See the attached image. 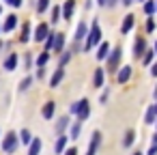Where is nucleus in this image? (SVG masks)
Listing matches in <instances>:
<instances>
[{
	"label": "nucleus",
	"mask_w": 157,
	"mask_h": 155,
	"mask_svg": "<svg viewBox=\"0 0 157 155\" xmlns=\"http://www.w3.org/2000/svg\"><path fill=\"white\" fill-rule=\"evenodd\" d=\"M69 112L78 116V123H82V121H86L88 114H90V101H88V99H80V101H75V103L69 106Z\"/></svg>",
	"instance_id": "obj_1"
},
{
	"label": "nucleus",
	"mask_w": 157,
	"mask_h": 155,
	"mask_svg": "<svg viewBox=\"0 0 157 155\" xmlns=\"http://www.w3.org/2000/svg\"><path fill=\"white\" fill-rule=\"evenodd\" d=\"M101 41V28H99V22L95 20L93 26H90V33L86 35V43H84V52H90L97 43Z\"/></svg>",
	"instance_id": "obj_2"
},
{
	"label": "nucleus",
	"mask_w": 157,
	"mask_h": 155,
	"mask_svg": "<svg viewBox=\"0 0 157 155\" xmlns=\"http://www.w3.org/2000/svg\"><path fill=\"white\" fill-rule=\"evenodd\" d=\"M121 56H123V50H121V48L110 50V54H108V73H116V71H118Z\"/></svg>",
	"instance_id": "obj_3"
},
{
	"label": "nucleus",
	"mask_w": 157,
	"mask_h": 155,
	"mask_svg": "<svg viewBox=\"0 0 157 155\" xmlns=\"http://www.w3.org/2000/svg\"><path fill=\"white\" fill-rule=\"evenodd\" d=\"M17 134L15 131H9L7 136H5V140H2V151L5 153H15L17 151Z\"/></svg>",
	"instance_id": "obj_4"
},
{
	"label": "nucleus",
	"mask_w": 157,
	"mask_h": 155,
	"mask_svg": "<svg viewBox=\"0 0 157 155\" xmlns=\"http://www.w3.org/2000/svg\"><path fill=\"white\" fill-rule=\"evenodd\" d=\"M48 35H50V26L41 22V24L35 28V35H33V39L39 43V41H45V39H48Z\"/></svg>",
	"instance_id": "obj_5"
},
{
	"label": "nucleus",
	"mask_w": 157,
	"mask_h": 155,
	"mask_svg": "<svg viewBox=\"0 0 157 155\" xmlns=\"http://www.w3.org/2000/svg\"><path fill=\"white\" fill-rule=\"evenodd\" d=\"M52 50L56 54H60L65 50V33H56L54 35V41H52Z\"/></svg>",
	"instance_id": "obj_6"
},
{
	"label": "nucleus",
	"mask_w": 157,
	"mask_h": 155,
	"mask_svg": "<svg viewBox=\"0 0 157 155\" xmlns=\"http://www.w3.org/2000/svg\"><path fill=\"white\" fill-rule=\"evenodd\" d=\"M15 26H17V15H15V13H11V15H7V20H5V24H2V26H0V30L11 33Z\"/></svg>",
	"instance_id": "obj_7"
},
{
	"label": "nucleus",
	"mask_w": 157,
	"mask_h": 155,
	"mask_svg": "<svg viewBox=\"0 0 157 155\" xmlns=\"http://www.w3.org/2000/svg\"><path fill=\"white\" fill-rule=\"evenodd\" d=\"M99 144H101V131H93V140L88 144V155H95L97 149H99Z\"/></svg>",
	"instance_id": "obj_8"
},
{
	"label": "nucleus",
	"mask_w": 157,
	"mask_h": 155,
	"mask_svg": "<svg viewBox=\"0 0 157 155\" xmlns=\"http://www.w3.org/2000/svg\"><path fill=\"white\" fill-rule=\"evenodd\" d=\"M73 11H75V0H67L65 7H63V20H71L73 17Z\"/></svg>",
	"instance_id": "obj_9"
},
{
	"label": "nucleus",
	"mask_w": 157,
	"mask_h": 155,
	"mask_svg": "<svg viewBox=\"0 0 157 155\" xmlns=\"http://www.w3.org/2000/svg\"><path fill=\"white\" fill-rule=\"evenodd\" d=\"M2 67H5V71H13V69L17 67V54H15V52H11V54L5 58Z\"/></svg>",
	"instance_id": "obj_10"
},
{
	"label": "nucleus",
	"mask_w": 157,
	"mask_h": 155,
	"mask_svg": "<svg viewBox=\"0 0 157 155\" xmlns=\"http://www.w3.org/2000/svg\"><path fill=\"white\" fill-rule=\"evenodd\" d=\"M118 69H121V71H118V76H116L118 84L129 82V78H131V67H129V65H125V67H118Z\"/></svg>",
	"instance_id": "obj_11"
},
{
	"label": "nucleus",
	"mask_w": 157,
	"mask_h": 155,
	"mask_svg": "<svg viewBox=\"0 0 157 155\" xmlns=\"http://www.w3.org/2000/svg\"><path fill=\"white\" fill-rule=\"evenodd\" d=\"M63 78H65V69H63V67H58V69L52 73V78H50V86H52V88H56V86L63 82Z\"/></svg>",
	"instance_id": "obj_12"
},
{
	"label": "nucleus",
	"mask_w": 157,
	"mask_h": 155,
	"mask_svg": "<svg viewBox=\"0 0 157 155\" xmlns=\"http://www.w3.org/2000/svg\"><path fill=\"white\" fill-rule=\"evenodd\" d=\"M103 76H105V69L97 67L95 73H93V86H95V88H101V86H103Z\"/></svg>",
	"instance_id": "obj_13"
},
{
	"label": "nucleus",
	"mask_w": 157,
	"mask_h": 155,
	"mask_svg": "<svg viewBox=\"0 0 157 155\" xmlns=\"http://www.w3.org/2000/svg\"><path fill=\"white\" fill-rule=\"evenodd\" d=\"M41 149H43L41 138H33V140H30V146H28V155H39Z\"/></svg>",
	"instance_id": "obj_14"
},
{
	"label": "nucleus",
	"mask_w": 157,
	"mask_h": 155,
	"mask_svg": "<svg viewBox=\"0 0 157 155\" xmlns=\"http://www.w3.org/2000/svg\"><path fill=\"white\" fill-rule=\"evenodd\" d=\"M86 35H88V26H86V22H80L78 24V28H75V41H82V39H86Z\"/></svg>",
	"instance_id": "obj_15"
},
{
	"label": "nucleus",
	"mask_w": 157,
	"mask_h": 155,
	"mask_svg": "<svg viewBox=\"0 0 157 155\" xmlns=\"http://www.w3.org/2000/svg\"><path fill=\"white\" fill-rule=\"evenodd\" d=\"M144 52H146V41L140 37V39L136 41V45H133V56H136V58H142Z\"/></svg>",
	"instance_id": "obj_16"
},
{
	"label": "nucleus",
	"mask_w": 157,
	"mask_h": 155,
	"mask_svg": "<svg viewBox=\"0 0 157 155\" xmlns=\"http://www.w3.org/2000/svg\"><path fill=\"white\" fill-rule=\"evenodd\" d=\"M110 50H112V48H110V43H108V41H101V43H99L97 58H99V60H105V58H108V54H110Z\"/></svg>",
	"instance_id": "obj_17"
},
{
	"label": "nucleus",
	"mask_w": 157,
	"mask_h": 155,
	"mask_svg": "<svg viewBox=\"0 0 157 155\" xmlns=\"http://www.w3.org/2000/svg\"><path fill=\"white\" fill-rule=\"evenodd\" d=\"M133 140H136V131H133V129H127V131H125V136H123V146H125V149H129V146L133 144Z\"/></svg>",
	"instance_id": "obj_18"
},
{
	"label": "nucleus",
	"mask_w": 157,
	"mask_h": 155,
	"mask_svg": "<svg viewBox=\"0 0 157 155\" xmlns=\"http://www.w3.org/2000/svg\"><path fill=\"white\" fill-rule=\"evenodd\" d=\"M131 28H133V15H127V17L123 20V24H121V33H123V35H127Z\"/></svg>",
	"instance_id": "obj_19"
},
{
	"label": "nucleus",
	"mask_w": 157,
	"mask_h": 155,
	"mask_svg": "<svg viewBox=\"0 0 157 155\" xmlns=\"http://www.w3.org/2000/svg\"><path fill=\"white\" fill-rule=\"evenodd\" d=\"M69 127V116H60L58 118V123H56V134L58 136H63V131Z\"/></svg>",
	"instance_id": "obj_20"
},
{
	"label": "nucleus",
	"mask_w": 157,
	"mask_h": 155,
	"mask_svg": "<svg viewBox=\"0 0 157 155\" xmlns=\"http://www.w3.org/2000/svg\"><path fill=\"white\" fill-rule=\"evenodd\" d=\"M67 140H69L67 136H58V138H56V142H54V151H56V153H63V151H65V146H67Z\"/></svg>",
	"instance_id": "obj_21"
},
{
	"label": "nucleus",
	"mask_w": 157,
	"mask_h": 155,
	"mask_svg": "<svg viewBox=\"0 0 157 155\" xmlns=\"http://www.w3.org/2000/svg\"><path fill=\"white\" fill-rule=\"evenodd\" d=\"M54 110H56V101H48V103L43 106V116H45V118H52V116H54Z\"/></svg>",
	"instance_id": "obj_22"
},
{
	"label": "nucleus",
	"mask_w": 157,
	"mask_h": 155,
	"mask_svg": "<svg viewBox=\"0 0 157 155\" xmlns=\"http://www.w3.org/2000/svg\"><path fill=\"white\" fill-rule=\"evenodd\" d=\"M155 121H157V112H155V108L151 106V108L146 110V114H144V123H146V125H153Z\"/></svg>",
	"instance_id": "obj_23"
},
{
	"label": "nucleus",
	"mask_w": 157,
	"mask_h": 155,
	"mask_svg": "<svg viewBox=\"0 0 157 155\" xmlns=\"http://www.w3.org/2000/svg\"><path fill=\"white\" fill-rule=\"evenodd\" d=\"M17 140H20L22 144H30V140H33V136H30V131H28V129H22V131L17 134Z\"/></svg>",
	"instance_id": "obj_24"
},
{
	"label": "nucleus",
	"mask_w": 157,
	"mask_h": 155,
	"mask_svg": "<svg viewBox=\"0 0 157 155\" xmlns=\"http://www.w3.org/2000/svg\"><path fill=\"white\" fill-rule=\"evenodd\" d=\"M71 56H73V50H63V56H60V67L65 69V65L71 60Z\"/></svg>",
	"instance_id": "obj_25"
},
{
	"label": "nucleus",
	"mask_w": 157,
	"mask_h": 155,
	"mask_svg": "<svg viewBox=\"0 0 157 155\" xmlns=\"http://www.w3.org/2000/svg\"><path fill=\"white\" fill-rule=\"evenodd\" d=\"M30 39V24H24V28H22V35H20V41L22 43H26Z\"/></svg>",
	"instance_id": "obj_26"
},
{
	"label": "nucleus",
	"mask_w": 157,
	"mask_h": 155,
	"mask_svg": "<svg viewBox=\"0 0 157 155\" xmlns=\"http://www.w3.org/2000/svg\"><path fill=\"white\" fill-rule=\"evenodd\" d=\"M153 56H155V52H153V50H146V52L142 54V63H144V65H151V63H153Z\"/></svg>",
	"instance_id": "obj_27"
},
{
	"label": "nucleus",
	"mask_w": 157,
	"mask_h": 155,
	"mask_svg": "<svg viewBox=\"0 0 157 155\" xmlns=\"http://www.w3.org/2000/svg\"><path fill=\"white\" fill-rule=\"evenodd\" d=\"M80 131H82V123H78V121H75V123L71 125V138L75 140V138L80 136Z\"/></svg>",
	"instance_id": "obj_28"
},
{
	"label": "nucleus",
	"mask_w": 157,
	"mask_h": 155,
	"mask_svg": "<svg viewBox=\"0 0 157 155\" xmlns=\"http://www.w3.org/2000/svg\"><path fill=\"white\" fill-rule=\"evenodd\" d=\"M48 60H50V54H48V52H43V54L37 58V67H45V63H48Z\"/></svg>",
	"instance_id": "obj_29"
},
{
	"label": "nucleus",
	"mask_w": 157,
	"mask_h": 155,
	"mask_svg": "<svg viewBox=\"0 0 157 155\" xmlns=\"http://www.w3.org/2000/svg\"><path fill=\"white\" fill-rule=\"evenodd\" d=\"M30 84H33V78H24L22 82H20V91L24 93V91H28L30 88Z\"/></svg>",
	"instance_id": "obj_30"
},
{
	"label": "nucleus",
	"mask_w": 157,
	"mask_h": 155,
	"mask_svg": "<svg viewBox=\"0 0 157 155\" xmlns=\"http://www.w3.org/2000/svg\"><path fill=\"white\" fill-rule=\"evenodd\" d=\"M48 7H50V0H39L37 2V13H43Z\"/></svg>",
	"instance_id": "obj_31"
},
{
	"label": "nucleus",
	"mask_w": 157,
	"mask_h": 155,
	"mask_svg": "<svg viewBox=\"0 0 157 155\" xmlns=\"http://www.w3.org/2000/svg\"><path fill=\"white\" fill-rule=\"evenodd\" d=\"M144 11H146V15H151L155 11V2H153V0H144Z\"/></svg>",
	"instance_id": "obj_32"
},
{
	"label": "nucleus",
	"mask_w": 157,
	"mask_h": 155,
	"mask_svg": "<svg viewBox=\"0 0 157 155\" xmlns=\"http://www.w3.org/2000/svg\"><path fill=\"white\" fill-rule=\"evenodd\" d=\"M58 20H60V7H58V5H56V7H54V9H52V22H54V24H56V22H58Z\"/></svg>",
	"instance_id": "obj_33"
},
{
	"label": "nucleus",
	"mask_w": 157,
	"mask_h": 155,
	"mask_svg": "<svg viewBox=\"0 0 157 155\" xmlns=\"http://www.w3.org/2000/svg\"><path fill=\"white\" fill-rule=\"evenodd\" d=\"M7 5H11V7H15V9H20L22 5H24V0H5Z\"/></svg>",
	"instance_id": "obj_34"
},
{
	"label": "nucleus",
	"mask_w": 157,
	"mask_h": 155,
	"mask_svg": "<svg viewBox=\"0 0 157 155\" xmlns=\"http://www.w3.org/2000/svg\"><path fill=\"white\" fill-rule=\"evenodd\" d=\"M146 30H148V33L155 30V20H153V17H148V22H146Z\"/></svg>",
	"instance_id": "obj_35"
},
{
	"label": "nucleus",
	"mask_w": 157,
	"mask_h": 155,
	"mask_svg": "<svg viewBox=\"0 0 157 155\" xmlns=\"http://www.w3.org/2000/svg\"><path fill=\"white\" fill-rule=\"evenodd\" d=\"M121 2V0H105V7H110V9H114L116 5Z\"/></svg>",
	"instance_id": "obj_36"
},
{
	"label": "nucleus",
	"mask_w": 157,
	"mask_h": 155,
	"mask_svg": "<svg viewBox=\"0 0 157 155\" xmlns=\"http://www.w3.org/2000/svg\"><path fill=\"white\" fill-rule=\"evenodd\" d=\"M108 97H110V88L101 93V103H105V101H108Z\"/></svg>",
	"instance_id": "obj_37"
},
{
	"label": "nucleus",
	"mask_w": 157,
	"mask_h": 155,
	"mask_svg": "<svg viewBox=\"0 0 157 155\" xmlns=\"http://www.w3.org/2000/svg\"><path fill=\"white\" fill-rule=\"evenodd\" d=\"M63 153H65V155H78V149L73 146V149H67V151H63Z\"/></svg>",
	"instance_id": "obj_38"
},
{
	"label": "nucleus",
	"mask_w": 157,
	"mask_h": 155,
	"mask_svg": "<svg viewBox=\"0 0 157 155\" xmlns=\"http://www.w3.org/2000/svg\"><path fill=\"white\" fill-rule=\"evenodd\" d=\"M43 76H45V71H43V67H37V78H39V80H41V78H43Z\"/></svg>",
	"instance_id": "obj_39"
},
{
	"label": "nucleus",
	"mask_w": 157,
	"mask_h": 155,
	"mask_svg": "<svg viewBox=\"0 0 157 155\" xmlns=\"http://www.w3.org/2000/svg\"><path fill=\"white\" fill-rule=\"evenodd\" d=\"M148 155H157V144H153V146L148 149Z\"/></svg>",
	"instance_id": "obj_40"
},
{
	"label": "nucleus",
	"mask_w": 157,
	"mask_h": 155,
	"mask_svg": "<svg viewBox=\"0 0 157 155\" xmlns=\"http://www.w3.org/2000/svg\"><path fill=\"white\" fill-rule=\"evenodd\" d=\"M151 76L157 78V63H153V67H151Z\"/></svg>",
	"instance_id": "obj_41"
},
{
	"label": "nucleus",
	"mask_w": 157,
	"mask_h": 155,
	"mask_svg": "<svg viewBox=\"0 0 157 155\" xmlns=\"http://www.w3.org/2000/svg\"><path fill=\"white\" fill-rule=\"evenodd\" d=\"M121 2H123V5H125V7H129V5H131V2H133V0H121Z\"/></svg>",
	"instance_id": "obj_42"
},
{
	"label": "nucleus",
	"mask_w": 157,
	"mask_h": 155,
	"mask_svg": "<svg viewBox=\"0 0 157 155\" xmlns=\"http://www.w3.org/2000/svg\"><path fill=\"white\" fill-rule=\"evenodd\" d=\"M97 5L99 7H105V0H97Z\"/></svg>",
	"instance_id": "obj_43"
},
{
	"label": "nucleus",
	"mask_w": 157,
	"mask_h": 155,
	"mask_svg": "<svg viewBox=\"0 0 157 155\" xmlns=\"http://www.w3.org/2000/svg\"><path fill=\"white\" fill-rule=\"evenodd\" d=\"M133 155H144V153H142V151H136V153H133Z\"/></svg>",
	"instance_id": "obj_44"
},
{
	"label": "nucleus",
	"mask_w": 157,
	"mask_h": 155,
	"mask_svg": "<svg viewBox=\"0 0 157 155\" xmlns=\"http://www.w3.org/2000/svg\"><path fill=\"white\" fill-rule=\"evenodd\" d=\"M2 48H5V43H2V41H0V50H2Z\"/></svg>",
	"instance_id": "obj_45"
},
{
	"label": "nucleus",
	"mask_w": 157,
	"mask_h": 155,
	"mask_svg": "<svg viewBox=\"0 0 157 155\" xmlns=\"http://www.w3.org/2000/svg\"><path fill=\"white\" fill-rule=\"evenodd\" d=\"M153 95H155V99H157V88H155V93H153Z\"/></svg>",
	"instance_id": "obj_46"
},
{
	"label": "nucleus",
	"mask_w": 157,
	"mask_h": 155,
	"mask_svg": "<svg viewBox=\"0 0 157 155\" xmlns=\"http://www.w3.org/2000/svg\"><path fill=\"white\" fill-rule=\"evenodd\" d=\"M153 52H155V54H157V43H155V50H153Z\"/></svg>",
	"instance_id": "obj_47"
},
{
	"label": "nucleus",
	"mask_w": 157,
	"mask_h": 155,
	"mask_svg": "<svg viewBox=\"0 0 157 155\" xmlns=\"http://www.w3.org/2000/svg\"><path fill=\"white\" fill-rule=\"evenodd\" d=\"M155 11H157V2H155Z\"/></svg>",
	"instance_id": "obj_48"
},
{
	"label": "nucleus",
	"mask_w": 157,
	"mask_h": 155,
	"mask_svg": "<svg viewBox=\"0 0 157 155\" xmlns=\"http://www.w3.org/2000/svg\"><path fill=\"white\" fill-rule=\"evenodd\" d=\"M140 2H144V0H140Z\"/></svg>",
	"instance_id": "obj_49"
},
{
	"label": "nucleus",
	"mask_w": 157,
	"mask_h": 155,
	"mask_svg": "<svg viewBox=\"0 0 157 155\" xmlns=\"http://www.w3.org/2000/svg\"><path fill=\"white\" fill-rule=\"evenodd\" d=\"M155 123H157V121H155Z\"/></svg>",
	"instance_id": "obj_50"
}]
</instances>
